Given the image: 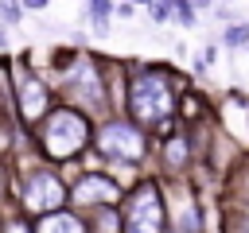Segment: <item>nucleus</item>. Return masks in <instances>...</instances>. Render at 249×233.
I'll list each match as a JSON object with an SVG mask.
<instances>
[{"label": "nucleus", "mask_w": 249, "mask_h": 233, "mask_svg": "<svg viewBox=\"0 0 249 233\" xmlns=\"http://www.w3.org/2000/svg\"><path fill=\"white\" fill-rule=\"evenodd\" d=\"M148 16H152V23H171L175 19V0H152Z\"/></svg>", "instance_id": "17"}, {"label": "nucleus", "mask_w": 249, "mask_h": 233, "mask_svg": "<svg viewBox=\"0 0 249 233\" xmlns=\"http://www.w3.org/2000/svg\"><path fill=\"white\" fill-rule=\"evenodd\" d=\"M19 19H23V4L4 0V4H0V23H4V27H12V23H19Z\"/></svg>", "instance_id": "18"}, {"label": "nucleus", "mask_w": 249, "mask_h": 233, "mask_svg": "<svg viewBox=\"0 0 249 233\" xmlns=\"http://www.w3.org/2000/svg\"><path fill=\"white\" fill-rule=\"evenodd\" d=\"M226 233H249V198H241L226 210Z\"/></svg>", "instance_id": "14"}, {"label": "nucleus", "mask_w": 249, "mask_h": 233, "mask_svg": "<svg viewBox=\"0 0 249 233\" xmlns=\"http://www.w3.org/2000/svg\"><path fill=\"white\" fill-rule=\"evenodd\" d=\"M12 109H16V120L19 128H39L43 116L54 109V85L47 74H39L27 58H19L12 66Z\"/></svg>", "instance_id": "5"}, {"label": "nucleus", "mask_w": 249, "mask_h": 233, "mask_svg": "<svg viewBox=\"0 0 249 233\" xmlns=\"http://www.w3.org/2000/svg\"><path fill=\"white\" fill-rule=\"evenodd\" d=\"M93 148H97V155L105 159V163H113V167H136V163H144L148 159V132L144 128H136L128 116H109V120H101L97 124V132H93Z\"/></svg>", "instance_id": "7"}, {"label": "nucleus", "mask_w": 249, "mask_h": 233, "mask_svg": "<svg viewBox=\"0 0 249 233\" xmlns=\"http://www.w3.org/2000/svg\"><path fill=\"white\" fill-rule=\"evenodd\" d=\"M0 50H8V31H4V23H0Z\"/></svg>", "instance_id": "23"}, {"label": "nucleus", "mask_w": 249, "mask_h": 233, "mask_svg": "<svg viewBox=\"0 0 249 233\" xmlns=\"http://www.w3.org/2000/svg\"><path fill=\"white\" fill-rule=\"evenodd\" d=\"M93 132H97V124L86 113H78L70 105H54L43 116V124L31 128V140L47 163H70L93 144Z\"/></svg>", "instance_id": "3"}, {"label": "nucleus", "mask_w": 249, "mask_h": 233, "mask_svg": "<svg viewBox=\"0 0 249 233\" xmlns=\"http://www.w3.org/2000/svg\"><path fill=\"white\" fill-rule=\"evenodd\" d=\"M222 47L226 50H249V23H230L226 31H222Z\"/></svg>", "instance_id": "16"}, {"label": "nucleus", "mask_w": 249, "mask_h": 233, "mask_svg": "<svg viewBox=\"0 0 249 233\" xmlns=\"http://www.w3.org/2000/svg\"><path fill=\"white\" fill-rule=\"evenodd\" d=\"M202 12H210V4H191V0H175V23H183V27H198L202 19Z\"/></svg>", "instance_id": "15"}, {"label": "nucleus", "mask_w": 249, "mask_h": 233, "mask_svg": "<svg viewBox=\"0 0 249 233\" xmlns=\"http://www.w3.org/2000/svg\"><path fill=\"white\" fill-rule=\"evenodd\" d=\"M160 175L167 179V183H175V179H183L187 175V167L195 163V155H198V144H195V132H187L183 124L179 128H171L163 140H160Z\"/></svg>", "instance_id": "10"}, {"label": "nucleus", "mask_w": 249, "mask_h": 233, "mask_svg": "<svg viewBox=\"0 0 249 233\" xmlns=\"http://www.w3.org/2000/svg\"><path fill=\"white\" fill-rule=\"evenodd\" d=\"M54 93L66 97L62 105L86 113L89 120L101 116H117L113 113V82H109V66L101 58H93L89 50H66L54 58V78H51Z\"/></svg>", "instance_id": "2"}, {"label": "nucleus", "mask_w": 249, "mask_h": 233, "mask_svg": "<svg viewBox=\"0 0 249 233\" xmlns=\"http://www.w3.org/2000/svg\"><path fill=\"white\" fill-rule=\"evenodd\" d=\"M117 16H136V4H128V0H124V4H117Z\"/></svg>", "instance_id": "22"}, {"label": "nucleus", "mask_w": 249, "mask_h": 233, "mask_svg": "<svg viewBox=\"0 0 249 233\" xmlns=\"http://www.w3.org/2000/svg\"><path fill=\"white\" fill-rule=\"evenodd\" d=\"M124 233H167V190L156 175H144L121 202Z\"/></svg>", "instance_id": "6"}, {"label": "nucleus", "mask_w": 249, "mask_h": 233, "mask_svg": "<svg viewBox=\"0 0 249 233\" xmlns=\"http://www.w3.org/2000/svg\"><path fill=\"white\" fill-rule=\"evenodd\" d=\"M163 190H167V229L171 233H206L202 194L195 190V183L175 179V183H163Z\"/></svg>", "instance_id": "9"}, {"label": "nucleus", "mask_w": 249, "mask_h": 233, "mask_svg": "<svg viewBox=\"0 0 249 233\" xmlns=\"http://www.w3.org/2000/svg\"><path fill=\"white\" fill-rule=\"evenodd\" d=\"M179 74L163 62H144V66H128L124 78V113L136 128L144 132H163L179 128Z\"/></svg>", "instance_id": "1"}, {"label": "nucleus", "mask_w": 249, "mask_h": 233, "mask_svg": "<svg viewBox=\"0 0 249 233\" xmlns=\"http://www.w3.org/2000/svg\"><path fill=\"white\" fill-rule=\"evenodd\" d=\"M86 229L89 233H124V217H121V206H109V210H93V214H82Z\"/></svg>", "instance_id": "12"}, {"label": "nucleus", "mask_w": 249, "mask_h": 233, "mask_svg": "<svg viewBox=\"0 0 249 233\" xmlns=\"http://www.w3.org/2000/svg\"><path fill=\"white\" fill-rule=\"evenodd\" d=\"M0 233H4V221H0Z\"/></svg>", "instance_id": "24"}, {"label": "nucleus", "mask_w": 249, "mask_h": 233, "mask_svg": "<svg viewBox=\"0 0 249 233\" xmlns=\"http://www.w3.org/2000/svg\"><path fill=\"white\" fill-rule=\"evenodd\" d=\"M12 198L19 202V217L39 221L47 214H58L70 206V183L54 171V167H31L23 175H16L12 183Z\"/></svg>", "instance_id": "4"}, {"label": "nucleus", "mask_w": 249, "mask_h": 233, "mask_svg": "<svg viewBox=\"0 0 249 233\" xmlns=\"http://www.w3.org/2000/svg\"><path fill=\"white\" fill-rule=\"evenodd\" d=\"M86 16H89L93 35H109V16H117V4L113 0H89L86 4Z\"/></svg>", "instance_id": "13"}, {"label": "nucleus", "mask_w": 249, "mask_h": 233, "mask_svg": "<svg viewBox=\"0 0 249 233\" xmlns=\"http://www.w3.org/2000/svg\"><path fill=\"white\" fill-rule=\"evenodd\" d=\"M4 233H35V225H31L27 217H19V214H16L12 221H4Z\"/></svg>", "instance_id": "19"}, {"label": "nucleus", "mask_w": 249, "mask_h": 233, "mask_svg": "<svg viewBox=\"0 0 249 233\" xmlns=\"http://www.w3.org/2000/svg\"><path fill=\"white\" fill-rule=\"evenodd\" d=\"M31 225H35V233H89L86 221H82V214H74V210L47 214V217H39V221H31Z\"/></svg>", "instance_id": "11"}, {"label": "nucleus", "mask_w": 249, "mask_h": 233, "mask_svg": "<svg viewBox=\"0 0 249 233\" xmlns=\"http://www.w3.org/2000/svg\"><path fill=\"white\" fill-rule=\"evenodd\" d=\"M51 4L47 0H23V12H47Z\"/></svg>", "instance_id": "21"}, {"label": "nucleus", "mask_w": 249, "mask_h": 233, "mask_svg": "<svg viewBox=\"0 0 249 233\" xmlns=\"http://www.w3.org/2000/svg\"><path fill=\"white\" fill-rule=\"evenodd\" d=\"M124 202V186L109 175V171H82L70 183V210L74 214H93V210H109Z\"/></svg>", "instance_id": "8"}, {"label": "nucleus", "mask_w": 249, "mask_h": 233, "mask_svg": "<svg viewBox=\"0 0 249 233\" xmlns=\"http://www.w3.org/2000/svg\"><path fill=\"white\" fill-rule=\"evenodd\" d=\"M167 233H171V229H167Z\"/></svg>", "instance_id": "25"}, {"label": "nucleus", "mask_w": 249, "mask_h": 233, "mask_svg": "<svg viewBox=\"0 0 249 233\" xmlns=\"http://www.w3.org/2000/svg\"><path fill=\"white\" fill-rule=\"evenodd\" d=\"M12 183H16V175H8V171H4V163H0V206L12 198Z\"/></svg>", "instance_id": "20"}]
</instances>
